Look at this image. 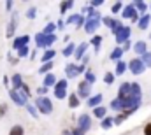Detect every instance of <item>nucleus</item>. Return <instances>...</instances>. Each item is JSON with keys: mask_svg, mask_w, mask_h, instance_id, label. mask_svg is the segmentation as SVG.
<instances>
[{"mask_svg": "<svg viewBox=\"0 0 151 135\" xmlns=\"http://www.w3.org/2000/svg\"><path fill=\"white\" fill-rule=\"evenodd\" d=\"M34 40H35V46H37V49H51L53 47V44L58 40V37L56 34L55 35H44L42 32H37V34L34 35Z\"/></svg>", "mask_w": 151, "mask_h": 135, "instance_id": "obj_1", "label": "nucleus"}, {"mask_svg": "<svg viewBox=\"0 0 151 135\" xmlns=\"http://www.w3.org/2000/svg\"><path fill=\"white\" fill-rule=\"evenodd\" d=\"M69 81L67 79H58V83L55 84V88H53V95H55V98L56 100H65L67 97H69Z\"/></svg>", "mask_w": 151, "mask_h": 135, "instance_id": "obj_2", "label": "nucleus"}, {"mask_svg": "<svg viewBox=\"0 0 151 135\" xmlns=\"http://www.w3.org/2000/svg\"><path fill=\"white\" fill-rule=\"evenodd\" d=\"M37 107L39 114H44V116H49L53 112V102L49 97H37V100L34 103Z\"/></svg>", "mask_w": 151, "mask_h": 135, "instance_id": "obj_3", "label": "nucleus"}, {"mask_svg": "<svg viewBox=\"0 0 151 135\" xmlns=\"http://www.w3.org/2000/svg\"><path fill=\"white\" fill-rule=\"evenodd\" d=\"M9 98L12 100L14 105H18V107H27V103H28V98L21 93V91H16V90H9Z\"/></svg>", "mask_w": 151, "mask_h": 135, "instance_id": "obj_4", "label": "nucleus"}, {"mask_svg": "<svg viewBox=\"0 0 151 135\" xmlns=\"http://www.w3.org/2000/svg\"><path fill=\"white\" fill-rule=\"evenodd\" d=\"M65 23H67V27L69 25H76V28H84L86 16H83V14H69L65 18Z\"/></svg>", "mask_w": 151, "mask_h": 135, "instance_id": "obj_5", "label": "nucleus"}, {"mask_svg": "<svg viewBox=\"0 0 151 135\" xmlns=\"http://www.w3.org/2000/svg\"><path fill=\"white\" fill-rule=\"evenodd\" d=\"M76 93H77V97H79L81 100H83V98L88 100V98L91 97V84H88V83L83 79L81 83H77V91H76Z\"/></svg>", "mask_w": 151, "mask_h": 135, "instance_id": "obj_6", "label": "nucleus"}, {"mask_svg": "<svg viewBox=\"0 0 151 135\" xmlns=\"http://www.w3.org/2000/svg\"><path fill=\"white\" fill-rule=\"evenodd\" d=\"M81 132H88L90 128H91V118H90V114H86V112H83V114H79L77 116V125H76Z\"/></svg>", "mask_w": 151, "mask_h": 135, "instance_id": "obj_7", "label": "nucleus"}, {"mask_svg": "<svg viewBox=\"0 0 151 135\" xmlns=\"http://www.w3.org/2000/svg\"><path fill=\"white\" fill-rule=\"evenodd\" d=\"M32 40V37L30 35H19V37H14L12 39V49L18 53L21 47H25V46H28V42Z\"/></svg>", "mask_w": 151, "mask_h": 135, "instance_id": "obj_8", "label": "nucleus"}, {"mask_svg": "<svg viewBox=\"0 0 151 135\" xmlns=\"http://www.w3.org/2000/svg\"><path fill=\"white\" fill-rule=\"evenodd\" d=\"M100 23H102V19H86V25H84V32L86 34H90L91 37L97 34V28L100 27Z\"/></svg>", "mask_w": 151, "mask_h": 135, "instance_id": "obj_9", "label": "nucleus"}, {"mask_svg": "<svg viewBox=\"0 0 151 135\" xmlns=\"http://www.w3.org/2000/svg\"><path fill=\"white\" fill-rule=\"evenodd\" d=\"M16 28H18V14L12 12V18H11V21H9V25H7V28H5V37H7V39L14 37Z\"/></svg>", "mask_w": 151, "mask_h": 135, "instance_id": "obj_10", "label": "nucleus"}, {"mask_svg": "<svg viewBox=\"0 0 151 135\" xmlns=\"http://www.w3.org/2000/svg\"><path fill=\"white\" fill-rule=\"evenodd\" d=\"M79 65L77 63H67L65 65V79H76L79 75Z\"/></svg>", "mask_w": 151, "mask_h": 135, "instance_id": "obj_11", "label": "nucleus"}, {"mask_svg": "<svg viewBox=\"0 0 151 135\" xmlns=\"http://www.w3.org/2000/svg\"><path fill=\"white\" fill-rule=\"evenodd\" d=\"M11 84H12V90L19 91V90L25 86V79H23V75H21V74H12V75H11Z\"/></svg>", "mask_w": 151, "mask_h": 135, "instance_id": "obj_12", "label": "nucleus"}, {"mask_svg": "<svg viewBox=\"0 0 151 135\" xmlns=\"http://www.w3.org/2000/svg\"><path fill=\"white\" fill-rule=\"evenodd\" d=\"M88 46H90V42H81V44H77V47H76V53H74V58L76 60H83V56H86V51H88Z\"/></svg>", "mask_w": 151, "mask_h": 135, "instance_id": "obj_13", "label": "nucleus"}, {"mask_svg": "<svg viewBox=\"0 0 151 135\" xmlns=\"http://www.w3.org/2000/svg\"><path fill=\"white\" fill-rule=\"evenodd\" d=\"M114 35H116V42H118V44L127 42V40H128V35H130V28H128V27H121Z\"/></svg>", "mask_w": 151, "mask_h": 135, "instance_id": "obj_14", "label": "nucleus"}, {"mask_svg": "<svg viewBox=\"0 0 151 135\" xmlns=\"http://www.w3.org/2000/svg\"><path fill=\"white\" fill-rule=\"evenodd\" d=\"M56 83H58V79L55 75V72H49V74H46L42 77V86H46V88H55Z\"/></svg>", "mask_w": 151, "mask_h": 135, "instance_id": "obj_15", "label": "nucleus"}, {"mask_svg": "<svg viewBox=\"0 0 151 135\" xmlns=\"http://www.w3.org/2000/svg\"><path fill=\"white\" fill-rule=\"evenodd\" d=\"M102 23H104L106 27H109L114 34H116V32L121 28V23H119V21H116V19H113L111 16H106V18H102Z\"/></svg>", "mask_w": 151, "mask_h": 135, "instance_id": "obj_16", "label": "nucleus"}, {"mask_svg": "<svg viewBox=\"0 0 151 135\" xmlns=\"http://www.w3.org/2000/svg\"><path fill=\"white\" fill-rule=\"evenodd\" d=\"M55 56H56V51L51 47V49H46L42 55H40V63H47V62H55Z\"/></svg>", "mask_w": 151, "mask_h": 135, "instance_id": "obj_17", "label": "nucleus"}, {"mask_svg": "<svg viewBox=\"0 0 151 135\" xmlns=\"http://www.w3.org/2000/svg\"><path fill=\"white\" fill-rule=\"evenodd\" d=\"M102 98H104V97H102L100 93H97V95H93V97H90V98L86 100V105L91 107V109H95V107H99V105L102 103Z\"/></svg>", "mask_w": 151, "mask_h": 135, "instance_id": "obj_18", "label": "nucleus"}, {"mask_svg": "<svg viewBox=\"0 0 151 135\" xmlns=\"http://www.w3.org/2000/svg\"><path fill=\"white\" fill-rule=\"evenodd\" d=\"M128 67H130V70H132L134 74H141V72L144 70V63H142L141 60H132V62L128 63Z\"/></svg>", "mask_w": 151, "mask_h": 135, "instance_id": "obj_19", "label": "nucleus"}, {"mask_svg": "<svg viewBox=\"0 0 151 135\" xmlns=\"http://www.w3.org/2000/svg\"><path fill=\"white\" fill-rule=\"evenodd\" d=\"M69 107L70 109H77L79 105H81V98L77 97V93H69Z\"/></svg>", "mask_w": 151, "mask_h": 135, "instance_id": "obj_20", "label": "nucleus"}, {"mask_svg": "<svg viewBox=\"0 0 151 135\" xmlns=\"http://www.w3.org/2000/svg\"><path fill=\"white\" fill-rule=\"evenodd\" d=\"M76 47H77V46H76L74 42H69V44H67V46H65V47L62 49V55H63L65 58H69V56H74Z\"/></svg>", "mask_w": 151, "mask_h": 135, "instance_id": "obj_21", "label": "nucleus"}, {"mask_svg": "<svg viewBox=\"0 0 151 135\" xmlns=\"http://www.w3.org/2000/svg\"><path fill=\"white\" fill-rule=\"evenodd\" d=\"M72 7H74V0H65V2H62V4H60V14L65 16Z\"/></svg>", "mask_w": 151, "mask_h": 135, "instance_id": "obj_22", "label": "nucleus"}, {"mask_svg": "<svg viewBox=\"0 0 151 135\" xmlns=\"http://www.w3.org/2000/svg\"><path fill=\"white\" fill-rule=\"evenodd\" d=\"M56 30H58V28H56V23H55V21H49V23H47L40 32H42L44 35H55V34H56Z\"/></svg>", "mask_w": 151, "mask_h": 135, "instance_id": "obj_23", "label": "nucleus"}, {"mask_svg": "<svg viewBox=\"0 0 151 135\" xmlns=\"http://www.w3.org/2000/svg\"><path fill=\"white\" fill-rule=\"evenodd\" d=\"M93 116H95L97 119H104V118L107 116V109H106L104 105H99V107L93 109Z\"/></svg>", "mask_w": 151, "mask_h": 135, "instance_id": "obj_24", "label": "nucleus"}, {"mask_svg": "<svg viewBox=\"0 0 151 135\" xmlns=\"http://www.w3.org/2000/svg\"><path fill=\"white\" fill-rule=\"evenodd\" d=\"M53 67H55V62H47V63H40V67H39V74H42V75H46V74H49V72H53Z\"/></svg>", "mask_w": 151, "mask_h": 135, "instance_id": "obj_25", "label": "nucleus"}, {"mask_svg": "<svg viewBox=\"0 0 151 135\" xmlns=\"http://www.w3.org/2000/svg\"><path fill=\"white\" fill-rule=\"evenodd\" d=\"M123 18H132V21H137V12H135V9H134L132 5L125 7V11H123Z\"/></svg>", "mask_w": 151, "mask_h": 135, "instance_id": "obj_26", "label": "nucleus"}, {"mask_svg": "<svg viewBox=\"0 0 151 135\" xmlns=\"http://www.w3.org/2000/svg\"><path fill=\"white\" fill-rule=\"evenodd\" d=\"M90 44L95 47V51L99 53V49H100V44H102V35H99V34H95L91 39H90Z\"/></svg>", "mask_w": 151, "mask_h": 135, "instance_id": "obj_27", "label": "nucleus"}, {"mask_svg": "<svg viewBox=\"0 0 151 135\" xmlns=\"http://www.w3.org/2000/svg\"><path fill=\"white\" fill-rule=\"evenodd\" d=\"M27 111H28V114H30L34 119H37L39 116H40V114H39V111H37V107H35L34 103H30V102L27 103Z\"/></svg>", "mask_w": 151, "mask_h": 135, "instance_id": "obj_28", "label": "nucleus"}, {"mask_svg": "<svg viewBox=\"0 0 151 135\" xmlns=\"http://www.w3.org/2000/svg\"><path fill=\"white\" fill-rule=\"evenodd\" d=\"M113 125H114V118H111V116H106V118L102 119V123H100V126H102L104 130H109Z\"/></svg>", "mask_w": 151, "mask_h": 135, "instance_id": "obj_29", "label": "nucleus"}, {"mask_svg": "<svg viewBox=\"0 0 151 135\" xmlns=\"http://www.w3.org/2000/svg\"><path fill=\"white\" fill-rule=\"evenodd\" d=\"M9 135H25V128L21 125H12V128L9 130Z\"/></svg>", "mask_w": 151, "mask_h": 135, "instance_id": "obj_30", "label": "nucleus"}, {"mask_svg": "<svg viewBox=\"0 0 151 135\" xmlns=\"http://www.w3.org/2000/svg\"><path fill=\"white\" fill-rule=\"evenodd\" d=\"M84 81H86L88 84H93V83L97 81V77H95V74H93L91 70H88V68H86V72H84Z\"/></svg>", "mask_w": 151, "mask_h": 135, "instance_id": "obj_31", "label": "nucleus"}, {"mask_svg": "<svg viewBox=\"0 0 151 135\" xmlns=\"http://www.w3.org/2000/svg\"><path fill=\"white\" fill-rule=\"evenodd\" d=\"M121 55H123V47H116L113 53H111V60H114V62H119Z\"/></svg>", "mask_w": 151, "mask_h": 135, "instance_id": "obj_32", "label": "nucleus"}, {"mask_svg": "<svg viewBox=\"0 0 151 135\" xmlns=\"http://www.w3.org/2000/svg\"><path fill=\"white\" fill-rule=\"evenodd\" d=\"M30 53H32V51H30V47H28V46H25V47H21V49L18 51V55H16V56H18V58H27V56H30Z\"/></svg>", "mask_w": 151, "mask_h": 135, "instance_id": "obj_33", "label": "nucleus"}, {"mask_svg": "<svg viewBox=\"0 0 151 135\" xmlns=\"http://www.w3.org/2000/svg\"><path fill=\"white\" fill-rule=\"evenodd\" d=\"M25 16H27V19H35V18H37V9H35V7H30V9L25 12Z\"/></svg>", "mask_w": 151, "mask_h": 135, "instance_id": "obj_34", "label": "nucleus"}, {"mask_svg": "<svg viewBox=\"0 0 151 135\" xmlns=\"http://www.w3.org/2000/svg\"><path fill=\"white\" fill-rule=\"evenodd\" d=\"M125 70H127V63H125V62H118V63H116V72H114V74L119 75V74H123Z\"/></svg>", "mask_w": 151, "mask_h": 135, "instance_id": "obj_35", "label": "nucleus"}, {"mask_svg": "<svg viewBox=\"0 0 151 135\" xmlns=\"http://www.w3.org/2000/svg\"><path fill=\"white\" fill-rule=\"evenodd\" d=\"M19 91H21V93H23V95H25L27 98H30V97H32V90H30V86H28L27 83H25V86H23V88H21Z\"/></svg>", "mask_w": 151, "mask_h": 135, "instance_id": "obj_36", "label": "nucleus"}, {"mask_svg": "<svg viewBox=\"0 0 151 135\" xmlns=\"http://www.w3.org/2000/svg\"><path fill=\"white\" fill-rule=\"evenodd\" d=\"M104 83H106V84H113L114 83V74L113 72H107V74L104 75Z\"/></svg>", "mask_w": 151, "mask_h": 135, "instance_id": "obj_37", "label": "nucleus"}, {"mask_svg": "<svg viewBox=\"0 0 151 135\" xmlns=\"http://www.w3.org/2000/svg\"><path fill=\"white\" fill-rule=\"evenodd\" d=\"M47 91H49V88H46V86H42V84L37 88V95H39V97H46V95H47Z\"/></svg>", "mask_w": 151, "mask_h": 135, "instance_id": "obj_38", "label": "nucleus"}, {"mask_svg": "<svg viewBox=\"0 0 151 135\" xmlns=\"http://www.w3.org/2000/svg\"><path fill=\"white\" fill-rule=\"evenodd\" d=\"M111 109H114V111H119V109H121V98H116V100L111 102Z\"/></svg>", "mask_w": 151, "mask_h": 135, "instance_id": "obj_39", "label": "nucleus"}, {"mask_svg": "<svg viewBox=\"0 0 151 135\" xmlns=\"http://www.w3.org/2000/svg\"><path fill=\"white\" fill-rule=\"evenodd\" d=\"M134 49H135V51H137V53H139V55H144V49H146V46H144V44H142V42H137V44H135V47H134Z\"/></svg>", "mask_w": 151, "mask_h": 135, "instance_id": "obj_40", "label": "nucleus"}, {"mask_svg": "<svg viewBox=\"0 0 151 135\" xmlns=\"http://www.w3.org/2000/svg\"><path fill=\"white\" fill-rule=\"evenodd\" d=\"M127 118H128V116H127L125 112H123V114H118V116L114 118V123H116V125H119V123H123V121H125Z\"/></svg>", "mask_w": 151, "mask_h": 135, "instance_id": "obj_41", "label": "nucleus"}, {"mask_svg": "<svg viewBox=\"0 0 151 135\" xmlns=\"http://www.w3.org/2000/svg\"><path fill=\"white\" fill-rule=\"evenodd\" d=\"M7 62L12 63V65H16V63L19 62V58H18V56H12V53H9V55H7Z\"/></svg>", "mask_w": 151, "mask_h": 135, "instance_id": "obj_42", "label": "nucleus"}, {"mask_svg": "<svg viewBox=\"0 0 151 135\" xmlns=\"http://www.w3.org/2000/svg\"><path fill=\"white\" fill-rule=\"evenodd\" d=\"M7 111H9V105L7 103H0V118H4L7 114Z\"/></svg>", "mask_w": 151, "mask_h": 135, "instance_id": "obj_43", "label": "nucleus"}, {"mask_svg": "<svg viewBox=\"0 0 151 135\" xmlns=\"http://www.w3.org/2000/svg\"><path fill=\"white\" fill-rule=\"evenodd\" d=\"M65 27H67V23H65V19H63V18H60V19L56 21V28H58V30H63Z\"/></svg>", "mask_w": 151, "mask_h": 135, "instance_id": "obj_44", "label": "nucleus"}, {"mask_svg": "<svg viewBox=\"0 0 151 135\" xmlns=\"http://www.w3.org/2000/svg\"><path fill=\"white\" fill-rule=\"evenodd\" d=\"M2 83H4V86H5L7 90H11V77H9V75H4V77H2Z\"/></svg>", "mask_w": 151, "mask_h": 135, "instance_id": "obj_45", "label": "nucleus"}, {"mask_svg": "<svg viewBox=\"0 0 151 135\" xmlns=\"http://www.w3.org/2000/svg\"><path fill=\"white\" fill-rule=\"evenodd\" d=\"M119 11H121V2H116V4H113L111 12H113V14H116V12H119Z\"/></svg>", "mask_w": 151, "mask_h": 135, "instance_id": "obj_46", "label": "nucleus"}, {"mask_svg": "<svg viewBox=\"0 0 151 135\" xmlns=\"http://www.w3.org/2000/svg\"><path fill=\"white\" fill-rule=\"evenodd\" d=\"M142 134H144V135H151V121L144 125V130H142Z\"/></svg>", "mask_w": 151, "mask_h": 135, "instance_id": "obj_47", "label": "nucleus"}, {"mask_svg": "<svg viewBox=\"0 0 151 135\" xmlns=\"http://www.w3.org/2000/svg\"><path fill=\"white\" fill-rule=\"evenodd\" d=\"M104 2L102 0H93V2H90V7H93V9H97V7H100Z\"/></svg>", "mask_w": 151, "mask_h": 135, "instance_id": "obj_48", "label": "nucleus"}, {"mask_svg": "<svg viewBox=\"0 0 151 135\" xmlns=\"http://www.w3.org/2000/svg\"><path fill=\"white\" fill-rule=\"evenodd\" d=\"M12 5H14V4H12V0H7V2H5V11H7V12H9V11H12Z\"/></svg>", "mask_w": 151, "mask_h": 135, "instance_id": "obj_49", "label": "nucleus"}, {"mask_svg": "<svg viewBox=\"0 0 151 135\" xmlns=\"http://www.w3.org/2000/svg\"><path fill=\"white\" fill-rule=\"evenodd\" d=\"M72 135H84V132H81L77 126H74V128H72Z\"/></svg>", "mask_w": 151, "mask_h": 135, "instance_id": "obj_50", "label": "nucleus"}, {"mask_svg": "<svg viewBox=\"0 0 151 135\" xmlns=\"http://www.w3.org/2000/svg\"><path fill=\"white\" fill-rule=\"evenodd\" d=\"M88 62H90V56L86 55V56H83V60H81V65H83V67H86V63H88Z\"/></svg>", "mask_w": 151, "mask_h": 135, "instance_id": "obj_51", "label": "nucleus"}, {"mask_svg": "<svg viewBox=\"0 0 151 135\" xmlns=\"http://www.w3.org/2000/svg\"><path fill=\"white\" fill-rule=\"evenodd\" d=\"M62 134H63V135H72V128H65Z\"/></svg>", "mask_w": 151, "mask_h": 135, "instance_id": "obj_52", "label": "nucleus"}, {"mask_svg": "<svg viewBox=\"0 0 151 135\" xmlns=\"http://www.w3.org/2000/svg\"><path fill=\"white\" fill-rule=\"evenodd\" d=\"M35 55H37V51H32V53H30V56H28V58H30V60H35Z\"/></svg>", "mask_w": 151, "mask_h": 135, "instance_id": "obj_53", "label": "nucleus"}]
</instances>
